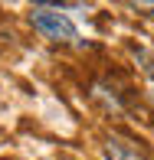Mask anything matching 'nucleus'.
Wrapping results in <instances>:
<instances>
[{
  "instance_id": "f257e3e1",
  "label": "nucleus",
  "mask_w": 154,
  "mask_h": 160,
  "mask_svg": "<svg viewBox=\"0 0 154 160\" xmlns=\"http://www.w3.org/2000/svg\"><path fill=\"white\" fill-rule=\"evenodd\" d=\"M30 23L33 30L49 42H62V46H79V30L69 17L59 10V7H49V3H36L30 7Z\"/></svg>"
},
{
  "instance_id": "f03ea898",
  "label": "nucleus",
  "mask_w": 154,
  "mask_h": 160,
  "mask_svg": "<svg viewBox=\"0 0 154 160\" xmlns=\"http://www.w3.org/2000/svg\"><path fill=\"white\" fill-rule=\"evenodd\" d=\"M102 154L105 160H151L135 141H125V137H108L102 144Z\"/></svg>"
},
{
  "instance_id": "7ed1b4c3",
  "label": "nucleus",
  "mask_w": 154,
  "mask_h": 160,
  "mask_svg": "<svg viewBox=\"0 0 154 160\" xmlns=\"http://www.w3.org/2000/svg\"><path fill=\"white\" fill-rule=\"evenodd\" d=\"M151 101H154V92H151Z\"/></svg>"
}]
</instances>
